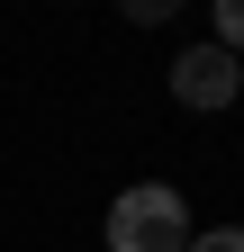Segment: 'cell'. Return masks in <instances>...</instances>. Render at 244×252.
I'll list each match as a JSON object with an SVG mask.
<instances>
[{"label": "cell", "mask_w": 244, "mask_h": 252, "mask_svg": "<svg viewBox=\"0 0 244 252\" xmlns=\"http://www.w3.org/2000/svg\"><path fill=\"white\" fill-rule=\"evenodd\" d=\"M190 243H199V225L172 180H136L109 198V252H190Z\"/></svg>", "instance_id": "obj_1"}, {"label": "cell", "mask_w": 244, "mask_h": 252, "mask_svg": "<svg viewBox=\"0 0 244 252\" xmlns=\"http://www.w3.org/2000/svg\"><path fill=\"white\" fill-rule=\"evenodd\" d=\"M235 90H244V63H235L226 45H181V54H172V99H181V108L217 117V108H235Z\"/></svg>", "instance_id": "obj_2"}, {"label": "cell", "mask_w": 244, "mask_h": 252, "mask_svg": "<svg viewBox=\"0 0 244 252\" xmlns=\"http://www.w3.org/2000/svg\"><path fill=\"white\" fill-rule=\"evenodd\" d=\"M208 45H226L244 63V0H217V9H208Z\"/></svg>", "instance_id": "obj_3"}, {"label": "cell", "mask_w": 244, "mask_h": 252, "mask_svg": "<svg viewBox=\"0 0 244 252\" xmlns=\"http://www.w3.org/2000/svg\"><path fill=\"white\" fill-rule=\"evenodd\" d=\"M190 252H244V225H208V234H199Z\"/></svg>", "instance_id": "obj_4"}]
</instances>
